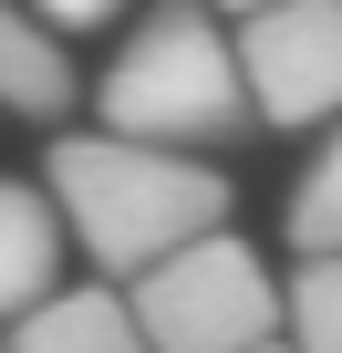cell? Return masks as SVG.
<instances>
[{"label": "cell", "mask_w": 342, "mask_h": 353, "mask_svg": "<svg viewBox=\"0 0 342 353\" xmlns=\"http://www.w3.org/2000/svg\"><path fill=\"white\" fill-rule=\"evenodd\" d=\"M52 198L73 219V239L135 281L166 250H187L208 229H228V176L187 145H145V135H52Z\"/></svg>", "instance_id": "1"}, {"label": "cell", "mask_w": 342, "mask_h": 353, "mask_svg": "<svg viewBox=\"0 0 342 353\" xmlns=\"http://www.w3.org/2000/svg\"><path fill=\"white\" fill-rule=\"evenodd\" d=\"M104 125L145 135V145H187V156H208V145L259 125L239 42L208 21V0H156L135 21V42L104 63Z\"/></svg>", "instance_id": "2"}, {"label": "cell", "mask_w": 342, "mask_h": 353, "mask_svg": "<svg viewBox=\"0 0 342 353\" xmlns=\"http://www.w3.org/2000/svg\"><path fill=\"white\" fill-rule=\"evenodd\" d=\"M125 291H135V322H145L156 353H249V343H270V332L290 322V312H280V281H270L259 250L228 239V229L166 250V260L135 270Z\"/></svg>", "instance_id": "3"}, {"label": "cell", "mask_w": 342, "mask_h": 353, "mask_svg": "<svg viewBox=\"0 0 342 353\" xmlns=\"http://www.w3.org/2000/svg\"><path fill=\"white\" fill-rule=\"evenodd\" d=\"M259 125H342V0H259L239 21Z\"/></svg>", "instance_id": "4"}, {"label": "cell", "mask_w": 342, "mask_h": 353, "mask_svg": "<svg viewBox=\"0 0 342 353\" xmlns=\"http://www.w3.org/2000/svg\"><path fill=\"white\" fill-rule=\"evenodd\" d=\"M63 198H42L32 176H0V322H21L32 301H52L63 270Z\"/></svg>", "instance_id": "5"}, {"label": "cell", "mask_w": 342, "mask_h": 353, "mask_svg": "<svg viewBox=\"0 0 342 353\" xmlns=\"http://www.w3.org/2000/svg\"><path fill=\"white\" fill-rule=\"evenodd\" d=\"M11 353H156L135 322V291H52L21 312Z\"/></svg>", "instance_id": "6"}, {"label": "cell", "mask_w": 342, "mask_h": 353, "mask_svg": "<svg viewBox=\"0 0 342 353\" xmlns=\"http://www.w3.org/2000/svg\"><path fill=\"white\" fill-rule=\"evenodd\" d=\"M0 104H21V114H63L73 104V73L52 52V21L42 11H11V0H0Z\"/></svg>", "instance_id": "7"}, {"label": "cell", "mask_w": 342, "mask_h": 353, "mask_svg": "<svg viewBox=\"0 0 342 353\" xmlns=\"http://www.w3.org/2000/svg\"><path fill=\"white\" fill-rule=\"evenodd\" d=\"M280 312H290V343L301 353H342V250H301Z\"/></svg>", "instance_id": "8"}, {"label": "cell", "mask_w": 342, "mask_h": 353, "mask_svg": "<svg viewBox=\"0 0 342 353\" xmlns=\"http://www.w3.org/2000/svg\"><path fill=\"white\" fill-rule=\"evenodd\" d=\"M290 250H342V125L321 135V156L290 188Z\"/></svg>", "instance_id": "9"}, {"label": "cell", "mask_w": 342, "mask_h": 353, "mask_svg": "<svg viewBox=\"0 0 342 353\" xmlns=\"http://www.w3.org/2000/svg\"><path fill=\"white\" fill-rule=\"evenodd\" d=\"M32 11L52 21V32H94V21H114L125 0H32Z\"/></svg>", "instance_id": "10"}, {"label": "cell", "mask_w": 342, "mask_h": 353, "mask_svg": "<svg viewBox=\"0 0 342 353\" xmlns=\"http://www.w3.org/2000/svg\"><path fill=\"white\" fill-rule=\"evenodd\" d=\"M249 353H301V343H280V332H270V343H249Z\"/></svg>", "instance_id": "11"}, {"label": "cell", "mask_w": 342, "mask_h": 353, "mask_svg": "<svg viewBox=\"0 0 342 353\" xmlns=\"http://www.w3.org/2000/svg\"><path fill=\"white\" fill-rule=\"evenodd\" d=\"M218 11H259V0H218Z\"/></svg>", "instance_id": "12"}, {"label": "cell", "mask_w": 342, "mask_h": 353, "mask_svg": "<svg viewBox=\"0 0 342 353\" xmlns=\"http://www.w3.org/2000/svg\"><path fill=\"white\" fill-rule=\"evenodd\" d=\"M0 353H11V343H0Z\"/></svg>", "instance_id": "13"}]
</instances>
